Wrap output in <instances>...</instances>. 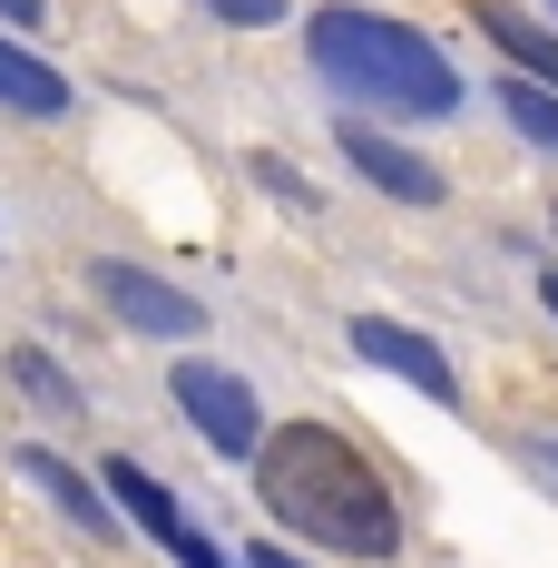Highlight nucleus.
Masks as SVG:
<instances>
[{
  "instance_id": "15",
  "label": "nucleus",
  "mask_w": 558,
  "mask_h": 568,
  "mask_svg": "<svg viewBox=\"0 0 558 568\" xmlns=\"http://www.w3.org/2000/svg\"><path fill=\"white\" fill-rule=\"evenodd\" d=\"M245 568H304V559H294V549H275V539H255V549H245Z\"/></svg>"
},
{
  "instance_id": "10",
  "label": "nucleus",
  "mask_w": 558,
  "mask_h": 568,
  "mask_svg": "<svg viewBox=\"0 0 558 568\" xmlns=\"http://www.w3.org/2000/svg\"><path fill=\"white\" fill-rule=\"evenodd\" d=\"M0 109H20V118H59V109H69V79H59L40 50L0 40Z\"/></svg>"
},
{
  "instance_id": "9",
  "label": "nucleus",
  "mask_w": 558,
  "mask_h": 568,
  "mask_svg": "<svg viewBox=\"0 0 558 568\" xmlns=\"http://www.w3.org/2000/svg\"><path fill=\"white\" fill-rule=\"evenodd\" d=\"M20 480H40V490H50V500L79 519L89 539H109V529H118V500H109V490H89V480H79L59 452H20Z\"/></svg>"
},
{
  "instance_id": "17",
  "label": "nucleus",
  "mask_w": 558,
  "mask_h": 568,
  "mask_svg": "<svg viewBox=\"0 0 558 568\" xmlns=\"http://www.w3.org/2000/svg\"><path fill=\"white\" fill-rule=\"evenodd\" d=\"M549 30H558V0H549Z\"/></svg>"
},
{
  "instance_id": "6",
  "label": "nucleus",
  "mask_w": 558,
  "mask_h": 568,
  "mask_svg": "<svg viewBox=\"0 0 558 568\" xmlns=\"http://www.w3.org/2000/svg\"><path fill=\"white\" fill-rule=\"evenodd\" d=\"M353 353H363V363H383V373H402L412 393L460 402V373H450V353H442L432 334H412V324H392V314H363V324H353Z\"/></svg>"
},
{
  "instance_id": "2",
  "label": "nucleus",
  "mask_w": 558,
  "mask_h": 568,
  "mask_svg": "<svg viewBox=\"0 0 558 568\" xmlns=\"http://www.w3.org/2000/svg\"><path fill=\"white\" fill-rule=\"evenodd\" d=\"M304 50H314V79L353 99V109H392V118H450L460 109V69H450L422 30H402L383 10H314L304 20Z\"/></svg>"
},
{
  "instance_id": "14",
  "label": "nucleus",
  "mask_w": 558,
  "mask_h": 568,
  "mask_svg": "<svg viewBox=\"0 0 558 568\" xmlns=\"http://www.w3.org/2000/svg\"><path fill=\"white\" fill-rule=\"evenodd\" d=\"M0 20H10V30H40V20H50V0H0Z\"/></svg>"
},
{
  "instance_id": "5",
  "label": "nucleus",
  "mask_w": 558,
  "mask_h": 568,
  "mask_svg": "<svg viewBox=\"0 0 558 568\" xmlns=\"http://www.w3.org/2000/svg\"><path fill=\"white\" fill-rule=\"evenodd\" d=\"M99 490H118V510L138 519L158 549H176V568H225V549H216V539H206V529H196L186 510H176V500H168V480H158L148 460H128V452H118L109 470H99Z\"/></svg>"
},
{
  "instance_id": "4",
  "label": "nucleus",
  "mask_w": 558,
  "mask_h": 568,
  "mask_svg": "<svg viewBox=\"0 0 558 568\" xmlns=\"http://www.w3.org/2000/svg\"><path fill=\"white\" fill-rule=\"evenodd\" d=\"M89 284H99V304H109L128 334H168V343H176V334H206V304H196V294H176L168 275H148V265H128V255H99Z\"/></svg>"
},
{
  "instance_id": "8",
  "label": "nucleus",
  "mask_w": 558,
  "mask_h": 568,
  "mask_svg": "<svg viewBox=\"0 0 558 568\" xmlns=\"http://www.w3.org/2000/svg\"><path fill=\"white\" fill-rule=\"evenodd\" d=\"M470 20H480L509 59H519V79L558 89V30H549V20H529V10H509V0H470Z\"/></svg>"
},
{
  "instance_id": "18",
  "label": "nucleus",
  "mask_w": 558,
  "mask_h": 568,
  "mask_svg": "<svg viewBox=\"0 0 558 568\" xmlns=\"http://www.w3.org/2000/svg\"><path fill=\"white\" fill-rule=\"evenodd\" d=\"M549 460H558V442H549Z\"/></svg>"
},
{
  "instance_id": "3",
  "label": "nucleus",
  "mask_w": 558,
  "mask_h": 568,
  "mask_svg": "<svg viewBox=\"0 0 558 568\" xmlns=\"http://www.w3.org/2000/svg\"><path fill=\"white\" fill-rule=\"evenodd\" d=\"M168 393H176V412L196 422V442H206L216 460L265 452V412H255V393H245L225 363H176V373H168Z\"/></svg>"
},
{
  "instance_id": "12",
  "label": "nucleus",
  "mask_w": 558,
  "mask_h": 568,
  "mask_svg": "<svg viewBox=\"0 0 558 568\" xmlns=\"http://www.w3.org/2000/svg\"><path fill=\"white\" fill-rule=\"evenodd\" d=\"M10 373H20V383H30V393L50 402V412H79V383H69V373H59L50 353H10Z\"/></svg>"
},
{
  "instance_id": "16",
  "label": "nucleus",
  "mask_w": 558,
  "mask_h": 568,
  "mask_svg": "<svg viewBox=\"0 0 558 568\" xmlns=\"http://www.w3.org/2000/svg\"><path fill=\"white\" fill-rule=\"evenodd\" d=\"M539 294H549V314H558V275H549V284H539Z\"/></svg>"
},
{
  "instance_id": "1",
  "label": "nucleus",
  "mask_w": 558,
  "mask_h": 568,
  "mask_svg": "<svg viewBox=\"0 0 558 568\" xmlns=\"http://www.w3.org/2000/svg\"><path fill=\"white\" fill-rule=\"evenodd\" d=\"M255 500H265L294 539L343 549V559H392V549H402V510H392L383 470L353 452L343 432H324V422L265 432V452H255Z\"/></svg>"
},
{
  "instance_id": "13",
  "label": "nucleus",
  "mask_w": 558,
  "mask_h": 568,
  "mask_svg": "<svg viewBox=\"0 0 558 568\" xmlns=\"http://www.w3.org/2000/svg\"><path fill=\"white\" fill-rule=\"evenodd\" d=\"M216 20H235V30H275L284 20V0H206Z\"/></svg>"
},
{
  "instance_id": "7",
  "label": "nucleus",
  "mask_w": 558,
  "mask_h": 568,
  "mask_svg": "<svg viewBox=\"0 0 558 568\" xmlns=\"http://www.w3.org/2000/svg\"><path fill=\"white\" fill-rule=\"evenodd\" d=\"M343 158L373 176L383 196H402V206H442V168H422L412 148H392L383 128H363V118H343Z\"/></svg>"
},
{
  "instance_id": "11",
  "label": "nucleus",
  "mask_w": 558,
  "mask_h": 568,
  "mask_svg": "<svg viewBox=\"0 0 558 568\" xmlns=\"http://www.w3.org/2000/svg\"><path fill=\"white\" fill-rule=\"evenodd\" d=\"M490 99L509 109V128H519L529 148H549V158H558V89H539V79H500Z\"/></svg>"
}]
</instances>
